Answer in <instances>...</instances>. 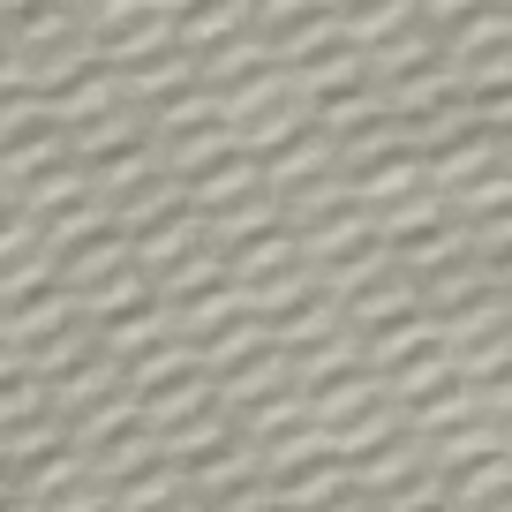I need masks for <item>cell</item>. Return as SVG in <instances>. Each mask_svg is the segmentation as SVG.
<instances>
[{
    "instance_id": "1",
    "label": "cell",
    "mask_w": 512,
    "mask_h": 512,
    "mask_svg": "<svg viewBox=\"0 0 512 512\" xmlns=\"http://www.w3.org/2000/svg\"><path fill=\"white\" fill-rule=\"evenodd\" d=\"M159 332H166V317H159V309H136L128 324H113V332H106V354H144Z\"/></svg>"
},
{
    "instance_id": "2",
    "label": "cell",
    "mask_w": 512,
    "mask_h": 512,
    "mask_svg": "<svg viewBox=\"0 0 512 512\" xmlns=\"http://www.w3.org/2000/svg\"><path fill=\"white\" fill-rule=\"evenodd\" d=\"M53 512H98V490H68V497H61Z\"/></svg>"
}]
</instances>
